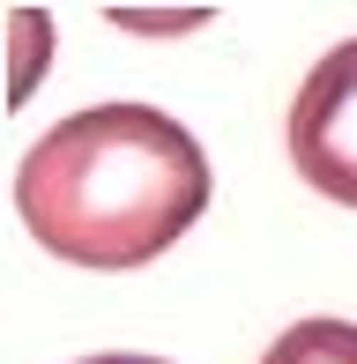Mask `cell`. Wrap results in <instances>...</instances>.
Returning a JSON list of instances; mask_svg holds the SVG:
<instances>
[{
  "instance_id": "cell-1",
  "label": "cell",
  "mask_w": 357,
  "mask_h": 364,
  "mask_svg": "<svg viewBox=\"0 0 357 364\" xmlns=\"http://www.w3.org/2000/svg\"><path fill=\"white\" fill-rule=\"evenodd\" d=\"M15 208L53 260L127 275L193 230L208 208V156L156 105H90L23 149Z\"/></svg>"
},
{
  "instance_id": "cell-4",
  "label": "cell",
  "mask_w": 357,
  "mask_h": 364,
  "mask_svg": "<svg viewBox=\"0 0 357 364\" xmlns=\"http://www.w3.org/2000/svg\"><path fill=\"white\" fill-rule=\"evenodd\" d=\"M82 364H164V357H134V350H112V357H82Z\"/></svg>"
},
{
  "instance_id": "cell-2",
  "label": "cell",
  "mask_w": 357,
  "mask_h": 364,
  "mask_svg": "<svg viewBox=\"0 0 357 364\" xmlns=\"http://www.w3.org/2000/svg\"><path fill=\"white\" fill-rule=\"evenodd\" d=\"M290 164L313 193L357 208V38L335 45L290 97Z\"/></svg>"
},
{
  "instance_id": "cell-3",
  "label": "cell",
  "mask_w": 357,
  "mask_h": 364,
  "mask_svg": "<svg viewBox=\"0 0 357 364\" xmlns=\"http://www.w3.org/2000/svg\"><path fill=\"white\" fill-rule=\"evenodd\" d=\"M261 364H357V327L350 320H298L290 335L268 342Z\"/></svg>"
}]
</instances>
